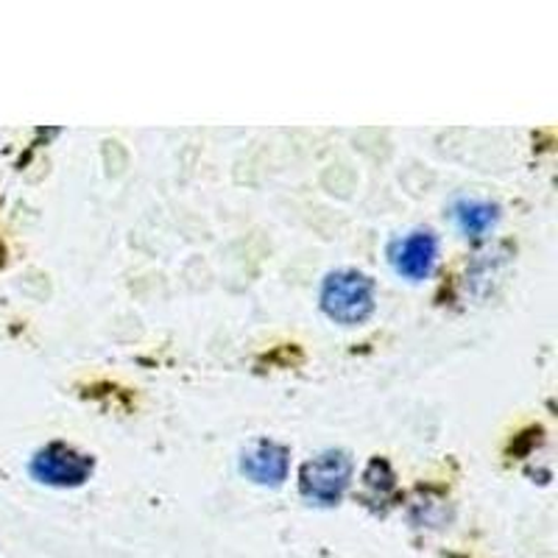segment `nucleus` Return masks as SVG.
<instances>
[{"label":"nucleus","instance_id":"obj_1","mask_svg":"<svg viewBox=\"0 0 558 558\" xmlns=\"http://www.w3.org/2000/svg\"><path fill=\"white\" fill-rule=\"evenodd\" d=\"M322 311L338 324H361L375 311V282L361 271H336L324 279Z\"/></svg>","mask_w":558,"mask_h":558},{"label":"nucleus","instance_id":"obj_2","mask_svg":"<svg viewBox=\"0 0 558 558\" xmlns=\"http://www.w3.org/2000/svg\"><path fill=\"white\" fill-rule=\"evenodd\" d=\"M349 475H352V461L347 452L327 450L302 466L299 488L302 497L316 506H336L347 492Z\"/></svg>","mask_w":558,"mask_h":558},{"label":"nucleus","instance_id":"obj_3","mask_svg":"<svg viewBox=\"0 0 558 558\" xmlns=\"http://www.w3.org/2000/svg\"><path fill=\"white\" fill-rule=\"evenodd\" d=\"M32 475L45 486H82L93 475V458L68 445H48L34 456Z\"/></svg>","mask_w":558,"mask_h":558},{"label":"nucleus","instance_id":"obj_4","mask_svg":"<svg viewBox=\"0 0 558 558\" xmlns=\"http://www.w3.org/2000/svg\"><path fill=\"white\" fill-rule=\"evenodd\" d=\"M241 472L260 486H279L288 477V450L274 441H254L241 456Z\"/></svg>","mask_w":558,"mask_h":558},{"label":"nucleus","instance_id":"obj_5","mask_svg":"<svg viewBox=\"0 0 558 558\" xmlns=\"http://www.w3.org/2000/svg\"><path fill=\"white\" fill-rule=\"evenodd\" d=\"M436 238L430 232H413L405 241H400L391 252V263L397 274L408 279H425L430 277L433 266H436Z\"/></svg>","mask_w":558,"mask_h":558},{"label":"nucleus","instance_id":"obj_6","mask_svg":"<svg viewBox=\"0 0 558 558\" xmlns=\"http://www.w3.org/2000/svg\"><path fill=\"white\" fill-rule=\"evenodd\" d=\"M456 221L463 235L483 238L497 221V207L486 202H461L456 207Z\"/></svg>","mask_w":558,"mask_h":558}]
</instances>
